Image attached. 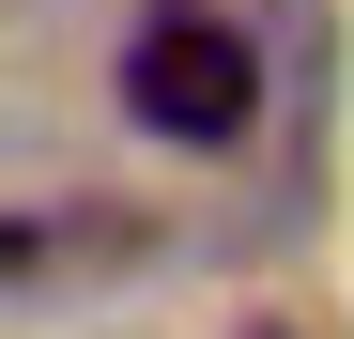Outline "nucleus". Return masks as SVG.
<instances>
[{
	"label": "nucleus",
	"instance_id": "obj_1",
	"mask_svg": "<svg viewBox=\"0 0 354 339\" xmlns=\"http://www.w3.org/2000/svg\"><path fill=\"white\" fill-rule=\"evenodd\" d=\"M124 108L154 139H185V154H231L262 124V46L231 31V16H201V0H169V16H139L124 31Z\"/></svg>",
	"mask_w": 354,
	"mask_h": 339
}]
</instances>
